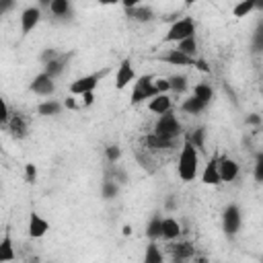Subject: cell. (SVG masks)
<instances>
[{"label":"cell","mask_w":263,"mask_h":263,"mask_svg":"<svg viewBox=\"0 0 263 263\" xmlns=\"http://www.w3.org/2000/svg\"><path fill=\"white\" fill-rule=\"evenodd\" d=\"M253 179L255 183L263 185V150L255 154V164H253Z\"/></svg>","instance_id":"836d02e7"},{"label":"cell","mask_w":263,"mask_h":263,"mask_svg":"<svg viewBox=\"0 0 263 263\" xmlns=\"http://www.w3.org/2000/svg\"><path fill=\"white\" fill-rule=\"evenodd\" d=\"M154 134L164 138V140H171V142H177L179 138H183V125L179 121V117L175 115V111H168L164 115H160L154 123Z\"/></svg>","instance_id":"3957f363"},{"label":"cell","mask_w":263,"mask_h":263,"mask_svg":"<svg viewBox=\"0 0 263 263\" xmlns=\"http://www.w3.org/2000/svg\"><path fill=\"white\" fill-rule=\"evenodd\" d=\"M14 259H16V251H14V245H12V236L6 230L0 238V263H10Z\"/></svg>","instance_id":"ffe728a7"},{"label":"cell","mask_w":263,"mask_h":263,"mask_svg":"<svg viewBox=\"0 0 263 263\" xmlns=\"http://www.w3.org/2000/svg\"><path fill=\"white\" fill-rule=\"evenodd\" d=\"M138 80V76H136V68H134V64H132V58H123L121 62H119V66H117V70H115V88L117 90H123L125 86H129V84H134Z\"/></svg>","instance_id":"52a82bcc"},{"label":"cell","mask_w":263,"mask_h":263,"mask_svg":"<svg viewBox=\"0 0 263 263\" xmlns=\"http://www.w3.org/2000/svg\"><path fill=\"white\" fill-rule=\"evenodd\" d=\"M195 33H197V25H195L193 16H179V18H175L171 23V27H168V31H166L162 41L177 45V43H181V41H185L189 37H195Z\"/></svg>","instance_id":"7a4b0ae2"},{"label":"cell","mask_w":263,"mask_h":263,"mask_svg":"<svg viewBox=\"0 0 263 263\" xmlns=\"http://www.w3.org/2000/svg\"><path fill=\"white\" fill-rule=\"evenodd\" d=\"M95 103V92H86L80 97V107H90Z\"/></svg>","instance_id":"b9f144b4"},{"label":"cell","mask_w":263,"mask_h":263,"mask_svg":"<svg viewBox=\"0 0 263 263\" xmlns=\"http://www.w3.org/2000/svg\"><path fill=\"white\" fill-rule=\"evenodd\" d=\"M251 47H253V51H263V18H259L257 25H255Z\"/></svg>","instance_id":"d6a6232c"},{"label":"cell","mask_w":263,"mask_h":263,"mask_svg":"<svg viewBox=\"0 0 263 263\" xmlns=\"http://www.w3.org/2000/svg\"><path fill=\"white\" fill-rule=\"evenodd\" d=\"M251 12H255V0H240L232 6V16H236V18L249 16Z\"/></svg>","instance_id":"4dcf8cb0"},{"label":"cell","mask_w":263,"mask_h":263,"mask_svg":"<svg viewBox=\"0 0 263 263\" xmlns=\"http://www.w3.org/2000/svg\"><path fill=\"white\" fill-rule=\"evenodd\" d=\"M210 105H205L203 101H199L197 97H187L183 103H181V111L183 113H187V115H199V113H203L205 109H208Z\"/></svg>","instance_id":"cb8c5ba5"},{"label":"cell","mask_w":263,"mask_h":263,"mask_svg":"<svg viewBox=\"0 0 263 263\" xmlns=\"http://www.w3.org/2000/svg\"><path fill=\"white\" fill-rule=\"evenodd\" d=\"M197 168H199V152L183 136L181 150H179V156H177V175L183 183H191L197 177Z\"/></svg>","instance_id":"6da1fadb"},{"label":"cell","mask_w":263,"mask_h":263,"mask_svg":"<svg viewBox=\"0 0 263 263\" xmlns=\"http://www.w3.org/2000/svg\"><path fill=\"white\" fill-rule=\"evenodd\" d=\"M255 10L263 12V0H255Z\"/></svg>","instance_id":"f6af8a7d"},{"label":"cell","mask_w":263,"mask_h":263,"mask_svg":"<svg viewBox=\"0 0 263 263\" xmlns=\"http://www.w3.org/2000/svg\"><path fill=\"white\" fill-rule=\"evenodd\" d=\"M25 183H29V185L37 183V166L33 162H27L25 164Z\"/></svg>","instance_id":"74e56055"},{"label":"cell","mask_w":263,"mask_h":263,"mask_svg":"<svg viewBox=\"0 0 263 263\" xmlns=\"http://www.w3.org/2000/svg\"><path fill=\"white\" fill-rule=\"evenodd\" d=\"M60 55H62V53H60L55 47H45V49H41V53H39V62H41V66H45V64L58 60Z\"/></svg>","instance_id":"d590c367"},{"label":"cell","mask_w":263,"mask_h":263,"mask_svg":"<svg viewBox=\"0 0 263 263\" xmlns=\"http://www.w3.org/2000/svg\"><path fill=\"white\" fill-rule=\"evenodd\" d=\"M64 107H66V109H78V105H76V99H74L72 95H68V99L64 101Z\"/></svg>","instance_id":"7bdbcfd3"},{"label":"cell","mask_w":263,"mask_h":263,"mask_svg":"<svg viewBox=\"0 0 263 263\" xmlns=\"http://www.w3.org/2000/svg\"><path fill=\"white\" fill-rule=\"evenodd\" d=\"M125 6V10H127V14H129V18L132 21H136V23H150V21H154V10H152V6H148V4H140V2H125L123 4Z\"/></svg>","instance_id":"4fadbf2b"},{"label":"cell","mask_w":263,"mask_h":263,"mask_svg":"<svg viewBox=\"0 0 263 263\" xmlns=\"http://www.w3.org/2000/svg\"><path fill=\"white\" fill-rule=\"evenodd\" d=\"M160 238L166 240V242H175V240L181 238V224H179L173 216H164V218H162Z\"/></svg>","instance_id":"e0dca14e"},{"label":"cell","mask_w":263,"mask_h":263,"mask_svg":"<svg viewBox=\"0 0 263 263\" xmlns=\"http://www.w3.org/2000/svg\"><path fill=\"white\" fill-rule=\"evenodd\" d=\"M14 6V2H10V0H6V2H2V12H8L10 8Z\"/></svg>","instance_id":"ee69618b"},{"label":"cell","mask_w":263,"mask_h":263,"mask_svg":"<svg viewBox=\"0 0 263 263\" xmlns=\"http://www.w3.org/2000/svg\"><path fill=\"white\" fill-rule=\"evenodd\" d=\"M242 226V212H240V205L238 203H228L224 210H222V230L228 238L236 236L238 230Z\"/></svg>","instance_id":"8992f818"},{"label":"cell","mask_w":263,"mask_h":263,"mask_svg":"<svg viewBox=\"0 0 263 263\" xmlns=\"http://www.w3.org/2000/svg\"><path fill=\"white\" fill-rule=\"evenodd\" d=\"M154 84H156V90H158V95H168V92H171V84H168V78H156V80H154Z\"/></svg>","instance_id":"f35d334b"},{"label":"cell","mask_w":263,"mask_h":263,"mask_svg":"<svg viewBox=\"0 0 263 263\" xmlns=\"http://www.w3.org/2000/svg\"><path fill=\"white\" fill-rule=\"evenodd\" d=\"M113 179H115L119 185H125V183H127V173L115 166V171H113Z\"/></svg>","instance_id":"ab89813d"},{"label":"cell","mask_w":263,"mask_h":263,"mask_svg":"<svg viewBox=\"0 0 263 263\" xmlns=\"http://www.w3.org/2000/svg\"><path fill=\"white\" fill-rule=\"evenodd\" d=\"M41 16H43L41 6H37V4L27 6V8L21 12V33H23V35H29V33L39 25Z\"/></svg>","instance_id":"30bf717a"},{"label":"cell","mask_w":263,"mask_h":263,"mask_svg":"<svg viewBox=\"0 0 263 263\" xmlns=\"http://www.w3.org/2000/svg\"><path fill=\"white\" fill-rule=\"evenodd\" d=\"M49 228H51V224H49V220L47 218H43L39 212H31L29 214V224H27V234L31 236V238H43L47 232H49Z\"/></svg>","instance_id":"9c48e42d"},{"label":"cell","mask_w":263,"mask_h":263,"mask_svg":"<svg viewBox=\"0 0 263 263\" xmlns=\"http://www.w3.org/2000/svg\"><path fill=\"white\" fill-rule=\"evenodd\" d=\"M175 49H179L181 53H185V55H189V58H193V60H197L199 55V43H197V35L195 37H189V39H185V41H181V43H177L175 45Z\"/></svg>","instance_id":"d4e9b609"},{"label":"cell","mask_w":263,"mask_h":263,"mask_svg":"<svg viewBox=\"0 0 263 263\" xmlns=\"http://www.w3.org/2000/svg\"><path fill=\"white\" fill-rule=\"evenodd\" d=\"M0 109H2V111H0V125H2V129H4V127L8 125V121H10V117H12V111H10V107H8V103H6L4 99L0 101Z\"/></svg>","instance_id":"8d00e7d4"},{"label":"cell","mask_w":263,"mask_h":263,"mask_svg":"<svg viewBox=\"0 0 263 263\" xmlns=\"http://www.w3.org/2000/svg\"><path fill=\"white\" fill-rule=\"evenodd\" d=\"M148 111L160 117V115L173 111V99L168 95H156L152 101H148Z\"/></svg>","instance_id":"d6986e66"},{"label":"cell","mask_w":263,"mask_h":263,"mask_svg":"<svg viewBox=\"0 0 263 263\" xmlns=\"http://www.w3.org/2000/svg\"><path fill=\"white\" fill-rule=\"evenodd\" d=\"M185 138H187V140L197 148V152L205 150V129H203V127H195L193 132L185 134Z\"/></svg>","instance_id":"1f68e13d"},{"label":"cell","mask_w":263,"mask_h":263,"mask_svg":"<svg viewBox=\"0 0 263 263\" xmlns=\"http://www.w3.org/2000/svg\"><path fill=\"white\" fill-rule=\"evenodd\" d=\"M162 214H152V218L148 220V224H146V236H148V240H158L160 238V226H162Z\"/></svg>","instance_id":"484cf974"},{"label":"cell","mask_w":263,"mask_h":263,"mask_svg":"<svg viewBox=\"0 0 263 263\" xmlns=\"http://www.w3.org/2000/svg\"><path fill=\"white\" fill-rule=\"evenodd\" d=\"M238 175H240V164L234 158H228V156L220 158V179H222V183H232V181L238 179Z\"/></svg>","instance_id":"2e32d148"},{"label":"cell","mask_w":263,"mask_h":263,"mask_svg":"<svg viewBox=\"0 0 263 263\" xmlns=\"http://www.w3.org/2000/svg\"><path fill=\"white\" fill-rule=\"evenodd\" d=\"M191 95H193V97H197L199 101H203L205 105H210V103H212V99H214V88H212L210 84H205V82H197V84L193 86Z\"/></svg>","instance_id":"f546056e"},{"label":"cell","mask_w":263,"mask_h":263,"mask_svg":"<svg viewBox=\"0 0 263 263\" xmlns=\"http://www.w3.org/2000/svg\"><path fill=\"white\" fill-rule=\"evenodd\" d=\"M43 6H47V10L51 12L53 18L58 21H70L74 18V6L70 0H51V2H43Z\"/></svg>","instance_id":"7c38bea8"},{"label":"cell","mask_w":263,"mask_h":263,"mask_svg":"<svg viewBox=\"0 0 263 263\" xmlns=\"http://www.w3.org/2000/svg\"><path fill=\"white\" fill-rule=\"evenodd\" d=\"M105 74H107V70L84 74V76H80V78H76V80L70 82L68 92H70L72 97H82V95H86V92H95V88L99 86V82H101V78H103Z\"/></svg>","instance_id":"5b68a950"},{"label":"cell","mask_w":263,"mask_h":263,"mask_svg":"<svg viewBox=\"0 0 263 263\" xmlns=\"http://www.w3.org/2000/svg\"><path fill=\"white\" fill-rule=\"evenodd\" d=\"M29 90H31L33 95H37V97H51V95L55 92V80L49 78V76L41 70V72L31 80Z\"/></svg>","instance_id":"ba28073f"},{"label":"cell","mask_w":263,"mask_h":263,"mask_svg":"<svg viewBox=\"0 0 263 263\" xmlns=\"http://www.w3.org/2000/svg\"><path fill=\"white\" fill-rule=\"evenodd\" d=\"M142 144L146 146V150H164V148H173V146H175V142L164 140V138L156 136L154 132L148 134V136H144V138H142Z\"/></svg>","instance_id":"7402d4cb"},{"label":"cell","mask_w":263,"mask_h":263,"mask_svg":"<svg viewBox=\"0 0 263 263\" xmlns=\"http://www.w3.org/2000/svg\"><path fill=\"white\" fill-rule=\"evenodd\" d=\"M154 76H150V74H144V76H138V80L134 82V88H132V99H129V103L132 105H138V103H148V101H152L156 95H158V90H156V84H154Z\"/></svg>","instance_id":"277c9868"},{"label":"cell","mask_w":263,"mask_h":263,"mask_svg":"<svg viewBox=\"0 0 263 263\" xmlns=\"http://www.w3.org/2000/svg\"><path fill=\"white\" fill-rule=\"evenodd\" d=\"M119 158H121V148H119L117 144H109V146L105 148V160H107L109 164H117Z\"/></svg>","instance_id":"e575fe53"},{"label":"cell","mask_w":263,"mask_h":263,"mask_svg":"<svg viewBox=\"0 0 263 263\" xmlns=\"http://www.w3.org/2000/svg\"><path fill=\"white\" fill-rule=\"evenodd\" d=\"M72 55H74V51H68V53H62L58 60H53V62H49V64H45L43 66V72L49 76V78H60L62 74H64V70H66V66H68V62L72 60Z\"/></svg>","instance_id":"ac0fdd59"},{"label":"cell","mask_w":263,"mask_h":263,"mask_svg":"<svg viewBox=\"0 0 263 263\" xmlns=\"http://www.w3.org/2000/svg\"><path fill=\"white\" fill-rule=\"evenodd\" d=\"M173 255L177 261H185V259H191L195 257V247L189 242V240H183V242H177L173 247Z\"/></svg>","instance_id":"4316f807"},{"label":"cell","mask_w":263,"mask_h":263,"mask_svg":"<svg viewBox=\"0 0 263 263\" xmlns=\"http://www.w3.org/2000/svg\"><path fill=\"white\" fill-rule=\"evenodd\" d=\"M158 62H164V64H171V66H197V60H193V58H189V55H185V53H181L179 49H168V51H164V53H160L158 58H156Z\"/></svg>","instance_id":"9a60e30c"},{"label":"cell","mask_w":263,"mask_h":263,"mask_svg":"<svg viewBox=\"0 0 263 263\" xmlns=\"http://www.w3.org/2000/svg\"><path fill=\"white\" fill-rule=\"evenodd\" d=\"M119 187H121V185H119L115 179H111V177L105 179V181L101 183V197L107 199V201H109V199H115V197L119 195Z\"/></svg>","instance_id":"f1b7e54d"},{"label":"cell","mask_w":263,"mask_h":263,"mask_svg":"<svg viewBox=\"0 0 263 263\" xmlns=\"http://www.w3.org/2000/svg\"><path fill=\"white\" fill-rule=\"evenodd\" d=\"M245 123H247V125H261L263 119H261V115H257V113H249V115L245 117Z\"/></svg>","instance_id":"60d3db41"},{"label":"cell","mask_w":263,"mask_h":263,"mask_svg":"<svg viewBox=\"0 0 263 263\" xmlns=\"http://www.w3.org/2000/svg\"><path fill=\"white\" fill-rule=\"evenodd\" d=\"M142 263H164V255H162V251H160L156 240H148V245L144 249Z\"/></svg>","instance_id":"603a6c76"},{"label":"cell","mask_w":263,"mask_h":263,"mask_svg":"<svg viewBox=\"0 0 263 263\" xmlns=\"http://www.w3.org/2000/svg\"><path fill=\"white\" fill-rule=\"evenodd\" d=\"M168 78V84H171V92L175 95H183L187 92L189 88V78L185 74H173V76H166Z\"/></svg>","instance_id":"83f0119b"},{"label":"cell","mask_w":263,"mask_h":263,"mask_svg":"<svg viewBox=\"0 0 263 263\" xmlns=\"http://www.w3.org/2000/svg\"><path fill=\"white\" fill-rule=\"evenodd\" d=\"M201 183H203V185H220V183H222V179H220V158H218V156H212V158L203 164Z\"/></svg>","instance_id":"5bb4252c"},{"label":"cell","mask_w":263,"mask_h":263,"mask_svg":"<svg viewBox=\"0 0 263 263\" xmlns=\"http://www.w3.org/2000/svg\"><path fill=\"white\" fill-rule=\"evenodd\" d=\"M64 111V103L55 101V99H43L39 105H37V113L41 117H55Z\"/></svg>","instance_id":"44dd1931"},{"label":"cell","mask_w":263,"mask_h":263,"mask_svg":"<svg viewBox=\"0 0 263 263\" xmlns=\"http://www.w3.org/2000/svg\"><path fill=\"white\" fill-rule=\"evenodd\" d=\"M4 129L14 140H23V138L29 136V121H27V117L21 111H12V117H10V121H8V125Z\"/></svg>","instance_id":"8fae6325"}]
</instances>
